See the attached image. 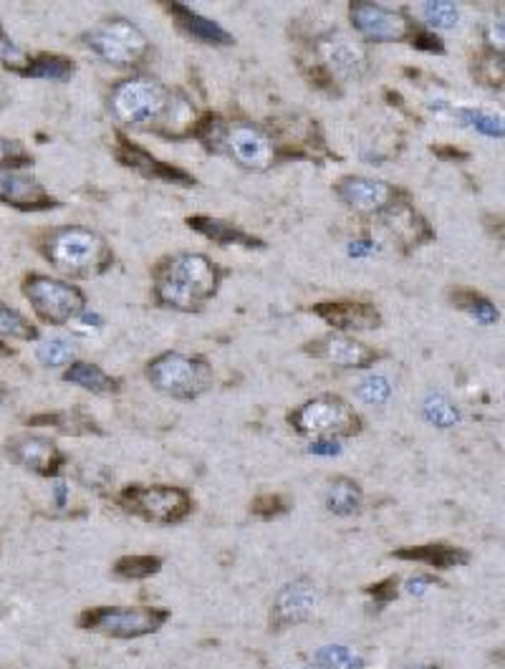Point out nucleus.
<instances>
[{
	"label": "nucleus",
	"instance_id": "nucleus-1",
	"mask_svg": "<svg viewBox=\"0 0 505 669\" xmlns=\"http://www.w3.org/2000/svg\"><path fill=\"white\" fill-rule=\"evenodd\" d=\"M218 268L205 256H177L157 275V298L182 311L200 308L218 286Z\"/></svg>",
	"mask_w": 505,
	"mask_h": 669
},
{
	"label": "nucleus",
	"instance_id": "nucleus-2",
	"mask_svg": "<svg viewBox=\"0 0 505 669\" xmlns=\"http://www.w3.org/2000/svg\"><path fill=\"white\" fill-rule=\"evenodd\" d=\"M170 619L172 612L164 606H94L79 614L77 626L106 639L135 642L162 632Z\"/></svg>",
	"mask_w": 505,
	"mask_h": 669
},
{
	"label": "nucleus",
	"instance_id": "nucleus-3",
	"mask_svg": "<svg viewBox=\"0 0 505 669\" xmlns=\"http://www.w3.org/2000/svg\"><path fill=\"white\" fill-rule=\"evenodd\" d=\"M288 424L303 438L319 440V438H354L361 432V417L336 395H324L317 399H309L306 405L294 409L288 415Z\"/></svg>",
	"mask_w": 505,
	"mask_h": 669
},
{
	"label": "nucleus",
	"instance_id": "nucleus-4",
	"mask_svg": "<svg viewBox=\"0 0 505 669\" xmlns=\"http://www.w3.org/2000/svg\"><path fill=\"white\" fill-rule=\"evenodd\" d=\"M117 503L127 513L154 525H177L193 513V498L175 485H127L119 490Z\"/></svg>",
	"mask_w": 505,
	"mask_h": 669
},
{
	"label": "nucleus",
	"instance_id": "nucleus-5",
	"mask_svg": "<svg viewBox=\"0 0 505 669\" xmlns=\"http://www.w3.org/2000/svg\"><path fill=\"white\" fill-rule=\"evenodd\" d=\"M147 379L152 382V387L162 395L172 399H197L210 389L213 384V372L208 362L197 356H185V354H170L157 356L147 370Z\"/></svg>",
	"mask_w": 505,
	"mask_h": 669
},
{
	"label": "nucleus",
	"instance_id": "nucleus-6",
	"mask_svg": "<svg viewBox=\"0 0 505 669\" xmlns=\"http://www.w3.org/2000/svg\"><path fill=\"white\" fill-rule=\"evenodd\" d=\"M170 97L154 79H129L122 81L112 94V109L119 122L131 124V127H145V124L160 120L168 112Z\"/></svg>",
	"mask_w": 505,
	"mask_h": 669
},
{
	"label": "nucleus",
	"instance_id": "nucleus-7",
	"mask_svg": "<svg viewBox=\"0 0 505 669\" xmlns=\"http://www.w3.org/2000/svg\"><path fill=\"white\" fill-rule=\"evenodd\" d=\"M87 41L91 52L117 66L137 64L147 54L145 33L124 19L102 23V26L89 33Z\"/></svg>",
	"mask_w": 505,
	"mask_h": 669
},
{
	"label": "nucleus",
	"instance_id": "nucleus-8",
	"mask_svg": "<svg viewBox=\"0 0 505 669\" xmlns=\"http://www.w3.org/2000/svg\"><path fill=\"white\" fill-rule=\"evenodd\" d=\"M313 612H317V583L301 576L276 591L268 609V630L276 634L288 632L311 622Z\"/></svg>",
	"mask_w": 505,
	"mask_h": 669
},
{
	"label": "nucleus",
	"instance_id": "nucleus-9",
	"mask_svg": "<svg viewBox=\"0 0 505 669\" xmlns=\"http://www.w3.org/2000/svg\"><path fill=\"white\" fill-rule=\"evenodd\" d=\"M104 256V242L96 233L81 228L59 230L48 242V258L61 268V271L84 275L94 268Z\"/></svg>",
	"mask_w": 505,
	"mask_h": 669
},
{
	"label": "nucleus",
	"instance_id": "nucleus-10",
	"mask_svg": "<svg viewBox=\"0 0 505 669\" xmlns=\"http://www.w3.org/2000/svg\"><path fill=\"white\" fill-rule=\"evenodd\" d=\"M26 296L33 308L51 324H66L84 311V296L69 283L36 275L26 283Z\"/></svg>",
	"mask_w": 505,
	"mask_h": 669
},
{
	"label": "nucleus",
	"instance_id": "nucleus-11",
	"mask_svg": "<svg viewBox=\"0 0 505 669\" xmlns=\"http://www.w3.org/2000/svg\"><path fill=\"white\" fill-rule=\"evenodd\" d=\"M352 21L369 41H404L410 36L408 15L375 3L352 5Z\"/></svg>",
	"mask_w": 505,
	"mask_h": 669
},
{
	"label": "nucleus",
	"instance_id": "nucleus-12",
	"mask_svg": "<svg viewBox=\"0 0 505 669\" xmlns=\"http://www.w3.org/2000/svg\"><path fill=\"white\" fill-rule=\"evenodd\" d=\"M8 453L15 463L28 467L33 473L51 475L64 465V453L56 447L54 440L41 438V434H21L8 445Z\"/></svg>",
	"mask_w": 505,
	"mask_h": 669
},
{
	"label": "nucleus",
	"instance_id": "nucleus-13",
	"mask_svg": "<svg viewBox=\"0 0 505 669\" xmlns=\"http://www.w3.org/2000/svg\"><path fill=\"white\" fill-rule=\"evenodd\" d=\"M228 145L236 160L248 170H266L273 162L271 139L251 124H238V127L230 129Z\"/></svg>",
	"mask_w": 505,
	"mask_h": 669
},
{
	"label": "nucleus",
	"instance_id": "nucleus-14",
	"mask_svg": "<svg viewBox=\"0 0 505 669\" xmlns=\"http://www.w3.org/2000/svg\"><path fill=\"white\" fill-rule=\"evenodd\" d=\"M336 195L359 213L385 211V207L392 203V188H389L382 180H371V178L338 180Z\"/></svg>",
	"mask_w": 505,
	"mask_h": 669
},
{
	"label": "nucleus",
	"instance_id": "nucleus-15",
	"mask_svg": "<svg viewBox=\"0 0 505 669\" xmlns=\"http://www.w3.org/2000/svg\"><path fill=\"white\" fill-rule=\"evenodd\" d=\"M321 56L331 66V71L342 79H361L369 69L367 52L354 44L349 36H331L321 41Z\"/></svg>",
	"mask_w": 505,
	"mask_h": 669
},
{
	"label": "nucleus",
	"instance_id": "nucleus-16",
	"mask_svg": "<svg viewBox=\"0 0 505 669\" xmlns=\"http://www.w3.org/2000/svg\"><path fill=\"white\" fill-rule=\"evenodd\" d=\"M0 200L19 207H36L48 203L44 188L38 185L28 170L3 165H0Z\"/></svg>",
	"mask_w": 505,
	"mask_h": 669
},
{
	"label": "nucleus",
	"instance_id": "nucleus-17",
	"mask_svg": "<svg viewBox=\"0 0 505 669\" xmlns=\"http://www.w3.org/2000/svg\"><path fill=\"white\" fill-rule=\"evenodd\" d=\"M392 558L397 562H415L425 564L437 571H447V568H460L470 564V554L466 548L447 546V543H427V546H410L392 551Z\"/></svg>",
	"mask_w": 505,
	"mask_h": 669
},
{
	"label": "nucleus",
	"instance_id": "nucleus-18",
	"mask_svg": "<svg viewBox=\"0 0 505 669\" xmlns=\"http://www.w3.org/2000/svg\"><path fill=\"white\" fill-rule=\"evenodd\" d=\"M311 351L338 366H346V370H364V366L377 362V351H371L369 347H364L349 337H326Z\"/></svg>",
	"mask_w": 505,
	"mask_h": 669
},
{
	"label": "nucleus",
	"instance_id": "nucleus-19",
	"mask_svg": "<svg viewBox=\"0 0 505 669\" xmlns=\"http://www.w3.org/2000/svg\"><path fill=\"white\" fill-rule=\"evenodd\" d=\"M317 314L336 329H377L379 314L369 304H321Z\"/></svg>",
	"mask_w": 505,
	"mask_h": 669
},
{
	"label": "nucleus",
	"instance_id": "nucleus-20",
	"mask_svg": "<svg viewBox=\"0 0 505 669\" xmlns=\"http://www.w3.org/2000/svg\"><path fill=\"white\" fill-rule=\"evenodd\" d=\"M364 503V490L357 480L352 478H334L326 485V496L324 506L329 513H334L338 518H349L354 513H359Z\"/></svg>",
	"mask_w": 505,
	"mask_h": 669
},
{
	"label": "nucleus",
	"instance_id": "nucleus-21",
	"mask_svg": "<svg viewBox=\"0 0 505 669\" xmlns=\"http://www.w3.org/2000/svg\"><path fill=\"white\" fill-rule=\"evenodd\" d=\"M170 11L177 15L180 26L185 29L187 33H193V36L197 41H203V44H218V46L233 44V38H230V33L226 29H220L218 23L205 19V15H200V13L190 11L187 5L175 3V5H170Z\"/></svg>",
	"mask_w": 505,
	"mask_h": 669
},
{
	"label": "nucleus",
	"instance_id": "nucleus-22",
	"mask_svg": "<svg viewBox=\"0 0 505 669\" xmlns=\"http://www.w3.org/2000/svg\"><path fill=\"white\" fill-rule=\"evenodd\" d=\"M119 160L124 165L135 167V170L149 174V178H157V180H172V182H182V185H190V178L185 172L175 170V167L170 165H162L160 160H154V157H149L147 152H142V149L129 145V141H122L119 147Z\"/></svg>",
	"mask_w": 505,
	"mask_h": 669
},
{
	"label": "nucleus",
	"instance_id": "nucleus-23",
	"mask_svg": "<svg viewBox=\"0 0 505 669\" xmlns=\"http://www.w3.org/2000/svg\"><path fill=\"white\" fill-rule=\"evenodd\" d=\"M387 228L392 230L402 242H408V246H417V242H422L425 238H433V233H429L427 223L422 220V217L408 205L389 211Z\"/></svg>",
	"mask_w": 505,
	"mask_h": 669
},
{
	"label": "nucleus",
	"instance_id": "nucleus-24",
	"mask_svg": "<svg viewBox=\"0 0 505 669\" xmlns=\"http://www.w3.org/2000/svg\"><path fill=\"white\" fill-rule=\"evenodd\" d=\"M64 379L79 384L81 389L94 392V395H114V392H119V382L112 379L110 374L94 364H73L71 370L64 374Z\"/></svg>",
	"mask_w": 505,
	"mask_h": 669
},
{
	"label": "nucleus",
	"instance_id": "nucleus-25",
	"mask_svg": "<svg viewBox=\"0 0 505 669\" xmlns=\"http://www.w3.org/2000/svg\"><path fill=\"white\" fill-rule=\"evenodd\" d=\"M190 225H193L195 230H200L203 236H208L215 242H220V246H230V242H240V246H245V248L261 246L259 240H253L251 236H245L243 230L236 228V225L215 220V217H193V220H190Z\"/></svg>",
	"mask_w": 505,
	"mask_h": 669
},
{
	"label": "nucleus",
	"instance_id": "nucleus-26",
	"mask_svg": "<svg viewBox=\"0 0 505 669\" xmlns=\"http://www.w3.org/2000/svg\"><path fill=\"white\" fill-rule=\"evenodd\" d=\"M162 558L160 556H122L114 564V576L124 581H147L160 574Z\"/></svg>",
	"mask_w": 505,
	"mask_h": 669
},
{
	"label": "nucleus",
	"instance_id": "nucleus-27",
	"mask_svg": "<svg viewBox=\"0 0 505 669\" xmlns=\"http://www.w3.org/2000/svg\"><path fill=\"white\" fill-rule=\"evenodd\" d=\"M473 77L485 89H505V58L485 52L473 61Z\"/></svg>",
	"mask_w": 505,
	"mask_h": 669
},
{
	"label": "nucleus",
	"instance_id": "nucleus-28",
	"mask_svg": "<svg viewBox=\"0 0 505 669\" xmlns=\"http://www.w3.org/2000/svg\"><path fill=\"white\" fill-rule=\"evenodd\" d=\"M313 665L321 669H359L367 665V659L352 655V649L342 644H329L313 655Z\"/></svg>",
	"mask_w": 505,
	"mask_h": 669
},
{
	"label": "nucleus",
	"instance_id": "nucleus-29",
	"mask_svg": "<svg viewBox=\"0 0 505 669\" xmlns=\"http://www.w3.org/2000/svg\"><path fill=\"white\" fill-rule=\"evenodd\" d=\"M422 412H425V420L429 424H435V428L447 430L452 428L455 422L460 420V412L455 409V405L443 395H429L425 399V407H422Z\"/></svg>",
	"mask_w": 505,
	"mask_h": 669
},
{
	"label": "nucleus",
	"instance_id": "nucleus-30",
	"mask_svg": "<svg viewBox=\"0 0 505 669\" xmlns=\"http://www.w3.org/2000/svg\"><path fill=\"white\" fill-rule=\"evenodd\" d=\"M452 298H455V304L462 308V311L475 316L480 324L498 321V308H495L485 296L473 294V291H458V294H455Z\"/></svg>",
	"mask_w": 505,
	"mask_h": 669
},
{
	"label": "nucleus",
	"instance_id": "nucleus-31",
	"mask_svg": "<svg viewBox=\"0 0 505 669\" xmlns=\"http://www.w3.org/2000/svg\"><path fill=\"white\" fill-rule=\"evenodd\" d=\"M357 395L364 405H371V407L387 405L389 397H392V384H389V379L382 374H369L367 379L359 382Z\"/></svg>",
	"mask_w": 505,
	"mask_h": 669
},
{
	"label": "nucleus",
	"instance_id": "nucleus-32",
	"mask_svg": "<svg viewBox=\"0 0 505 669\" xmlns=\"http://www.w3.org/2000/svg\"><path fill=\"white\" fill-rule=\"evenodd\" d=\"M73 356H77V347H73V341L61 339V337L48 339L38 347V359H41V364H46V366H64V364H69Z\"/></svg>",
	"mask_w": 505,
	"mask_h": 669
},
{
	"label": "nucleus",
	"instance_id": "nucleus-33",
	"mask_svg": "<svg viewBox=\"0 0 505 669\" xmlns=\"http://www.w3.org/2000/svg\"><path fill=\"white\" fill-rule=\"evenodd\" d=\"M462 122L473 124L475 129H480L487 137H505V120L498 114L483 112V109H466V112H460Z\"/></svg>",
	"mask_w": 505,
	"mask_h": 669
},
{
	"label": "nucleus",
	"instance_id": "nucleus-34",
	"mask_svg": "<svg viewBox=\"0 0 505 669\" xmlns=\"http://www.w3.org/2000/svg\"><path fill=\"white\" fill-rule=\"evenodd\" d=\"M483 36L485 44L491 46V52L505 58V5L495 8V11L487 15L483 23Z\"/></svg>",
	"mask_w": 505,
	"mask_h": 669
},
{
	"label": "nucleus",
	"instance_id": "nucleus-35",
	"mask_svg": "<svg viewBox=\"0 0 505 669\" xmlns=\"http://www.w3.org/2000/svg\"><path fill=\"white\" fill-rule=\"evenodd\" d=\"M28 73H31V77H38V79L64 81V79H69L71 73H73V66L66 61V58L44 56V58H38V61L31 66Z\"/></svg>",
	"mask_w": 505,
	"mask_h": 669
},
{
	"label": "nucleus",
	"instance_id": "nucleus-36",
	"mask_svg": "<svg viewBox=\"0 0 505 669\" xmlns=\"http://www.w3.org/2000/svg\"><path fill=\"white\" fill-rule=\"evenodd\" d=\"M0 337L33 339V337H36V329H33V326L26 319H23L19 311L0 306Z\"/></svg>",
	"mask_w": 505,
	"mask_h": 669
},
{
	"label": "nucleus",
	"instance_id": "nucleus-37",
	"mask_svg": "<svg viewBox=\"0 0 505 669\" xmlns=\"http://www.w3.org/2000/svg\"><path fill=\"white\" fill-rule=\"evenodd\" d=\"M288 508H291V500L284 496H271V492H266V496H259L253 500L251 513L255 518H261V521H273V518L288 513Z\"/></svg>",
	"mask_w": 505,
	"mask_h": 669
},
{
	"label": "nucleus",
	"instance_id": "nucleus-38",
	"mask_svg": "<svg viewBox=\"0 0 505 669\" xmlns=\"http://www.w3.org/2000/svg\"><path fill=\"white\" fill-rule=\"evenodd\" d=\"M422 13H425L429 26L437 29H452L460 19V11L452 3H425Z\"/></svg>",
	"mask_w": 505,
	"mask_h": 669
},
{
	"label": "nucleus",
	"instance_id": "nucleus-39",
	"mask_svg": "<svg viewBox=\"0 0 505 669\" xmlns=\"http://www.w3.org/2000/svg\"><path fill=\"white\" fill-rule=\"evenodd\" d=\"M364 593L371 597L377 609H385L387 604H392V601H397V597H400V579H397V576H389V579H385V581L369 583V587L364 589Z\"/></svg>",
	"mask_w": 505,
	"mask_h": 669
},
{
	"label": "nucleus",
	"instance_id": "nucleus-40",
	"mask_svg": "<svg viewBox=\"0 0 505 669\" xmlns=\"http://www.w3.org/2000/svg\"><path fill=\"white\" fill-rule=\"evenodd\" d=\"M437 581L435 576H427V574H417V576H412V579H408L404 581V593H410V597H422V593H425L427 589H433V587H437Z\"/></svg>",
	"mask_w": 505,
	"mask_h": 669
},
{
	"label": "nucleus",
	"instance_id": "nucleus-41",
	"mask_svg": "<svg viewBox=\"0 0 505 669\" xmlns=\"http://www.w3.org/2000/svg\"><path fill=\"white\" fill-rule=\"evenodd\" d=\"M309 453H311V455L334 457V455L342 453V445H338V440H334V438H319V440H311Z\"/></svg>",
	"mask_w": 505,
	"mask_h": 669
},
{
	"label": "nucleus",
	"instance_id": "nucleus-42",
	"mask_svg": "<svg viewBox=\"0 0 505 669\" xmlns=\"http://www.w3.org/2000/svg\"><path fill=\"white\" fill-rule=\"evenodd\" d=\"M0 61H8V64H21L23 61V52L19 46H13L11 41L0 36Z\"/></svg>",
	"mask_w": 505,
	"mask_h": 669
},
{
	"label": "nucleus",
	"instance_id": "nucleus-43",
	"mask_svg": "<svg viewBox=\"0 0 505 669\" xmlns=\"http://www.w3.org/2000/svg\"><path fill=\"white\" fill-rule=\"evenodd\" d=\"M485 223H487V228H491V233H495V236H498L501 240H505V217L487 215Z\"/></svg>",
	"mask_w": 505,
	"mask_h": 669
},
{
	"label": "nucleus",
	"instance_id": "nucleus-44",
	"mask_svg": "<svg viewBox=\"0 0 505 669\" xmlns=\"http://www.w3.org/2000/svg\"><path fill=\"white\" fill-rule=\"evenodd\" d=\"M375 242H369V240H357V242H352V248H349V253L352 256H371L375 253Z\"/></svg>",
	"mask_w": 505,
	"mask_h": 669
},
{
	"label": "nucleus",
	"instance_id": "nucleus-45",
	"mask_svg": "<svg viewBox=\"0 0 505 669\" xmlns=\"http://www.w3.org/2000/svg\"><path fill=\"white\" fill-rule=\"evenodd\" d=\"M15 155H21L19 145H13V141H8V139H0V162L11 160V157H15Z\"/></svg>",
	"mask_w": 505,
	"mask_h": 669
},
{
	"label": "nucleus",
	"instance_id": "nucleus-46",
	"mask_svg": "<svg viewBox=\"0 0 505 669\" xmlns=\"http://www.w3.org/2000/svg\"><path fill=\"white\" fill-rule=\"evenodd\" d=\"M66 492H69V488H66L64 480H56L54 483V498H56V506L64 508L66 506Z\"/></svg>",
	"mask_w": 505,
	"mask_h": 669
},
{
	"label": "nucleus",
	"instance_id": "nucleus-47",
	"mask_svg": "<svg viewBox=\"0 0 505 669\" xmlns=\"http://www.w3.org/2000/svg\"><path fill=\"white\" fill-rule=\"evenodd\" d=\"M81 324H84V329H99L102 326V319H99L96 314H79Z\"/></svg>",
	"mask_w": 505,
	"mask_h": 669
},
{
	"label": "nucleus",
	"instance_id": "nucleus-48",
	"mask_svg": "<svg viewBox=\"0 0 505 669\" xmlns=\"http://www.w3.org/2000/svg\"><path fill=\"white\" fill-rule=\"evenodd\" d=\"M491 659H493V662H495V665H498V667H503V669H505V644H501V647L493 651V655H491Z\"/></svg>",
	"mask_w": 505,
	"mask_h": 669
},
{
	"label": "nucleus",
	"instance_id": "nucleus-49",
	"mask_svg": "<svg viewBox=\"0 0 505 669\" xmlns=\"http://www.w3.org/2000/svg\"><path fill=\"white\" fill-rule=\"evenodd\" d=\"M412 669H443V667H437V665H420V667H412Z\"/></svg>",
	"mask_w": 505,
	"mask_h": 669
},
{
	"label": "nucleus",
	"instance_id": "nucleus-50",
	"mask_svg": "<svg viewBox=\"0 0 505 669\" xmlns=\"http://www.w3.org/2000/svg\"><path fill=\"white\" fill-rule=\"evenodd\" d=\"M0 399H3V395H0Z\"/></svg>",
	"mask_w": 505,
	"mask_h": 669
}]
</instances>
